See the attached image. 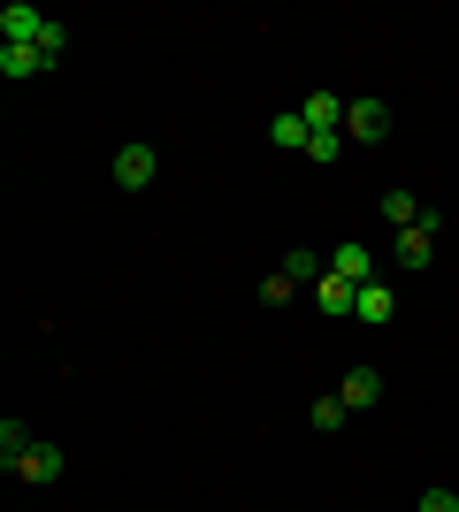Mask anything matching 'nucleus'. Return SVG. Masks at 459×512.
<instances>
[{
  "instance_id": "f257e3e1",
  "label": "nucleus",
  "mask_w": 459,
  "mask_h": 512,
  "mask_svg": "<svg viewBox=\"0 0 459 512\" xmlns=\"http://www.w3.org/2000/svg\"><path fill=\"white\" fill-rule=\"evenodd\" d=\"M306 146H345V92H306Z\"/></svg>"
},
{
  "instance_id": "f03ea898",
  "label": "nucleus",
  "mask_w": 459,
  "mask_h": 512,
  "mask_svg": "<svg viewBox=\"0 0 459 512\" xmlns=\"http://www.w3.org/2000/svg\"><path fill=\"white\" fill-rule=\"evenodd\" d=\"M437 237H444V207H421L414 230H398V260H406V268H429V260H437Z\"/></svg>"
},
{
  "instance_id": "7ed1b4c3",
  "label": "nucleus",
  "mask_w": 459,
  "mask_h": 512,
  "mask_svg": "<svg viewBox=\"0 0 459 512\" xmlns=\"http://www.w3.org/2000/svg\"><path fill=\"white\" fill-rule=\"evenodd\" d=\"M345 138H352V146H375V138H391V107L368 100V92H360V100H345Z\"/></svg>"
},
{
  "instance_id": "20e7f679",
  "label": "nucleus",
  "mask_w": 459,
  "mask_h": 512,
  "mask_svg": "<svg viewBox=\"0 0 459 512\" xmlns=\"http://www.w3.org/2000/svg\"><path fill=\"white\" fill-rule=\"evenodd\" d=\"M46 23H54V16H39L31 0H8V8H0V46H39Z\"/></svg>"
},
{
  "instance_id": "39448f33",
  "label": "nucleus",
  "mask_w": 459,
  "mask_h": 512,
  "mask_svg": "<svg viewBox=\"0 0 459 512\" xmlns=\"http://www.w3.org/2000/svg\"><path fill=\"white\" fill-rule=\"evenodd\" d=\"M153 176H161V153L153 146H115V184L123 192H146Z\"/></svg>"
},
{
  "instance_id": "423d86ee",
  "label": "nucleus",
  "mask_w": 459,
  "mask_h": 512,
  "mask_svg": "<svg viewBox=\"0 0 459 512\" xmlns=\"http://www.w3.org/2000/svg\"><path fill=\"white\" fill-rule=\"evenodd\" d=\"M329 276H345L352 291H368V283H375V253L360 245V237H345V245L329 253Z\"/></svg>"
},
{
  "instance_id": "0eeeda50",
  "label": "nucleus",
  "mask_w": 459,
  "mask_h": 512,
  "mask_svg": "<svg viewBox=\"0 0 459 512\" xmlns=\"http://www.w3.org/2000/svg\"><path fill=\"white\" fill-rule=\"evenodd\" d=\"M62 467H69L62 444H31V451H23V467H16V482H39V490H46V482H62Z\"/></svg>"
},
{
  "instance_id": "6e6552de",
  "label": "nucleus",
  "mask_w": 459,
  "mask_h": 512,
  "mask_svg": "<svg viewBox=\"0 0 459 512\" xmlns=\"http://www.w3.org/2000/svg\"><path fill=\"white\" fill-rule=\"evenodd\" d=\"M46 69H54V62H46L39 46H0V77H8V85H23V77H46Z\"/></svg>"
},
{
  "instance_id": "1a4fd4ad",
  "label": "nucleus",
  "mask_w": 459,
  "mask_h": 512,
  "mask_svg": "<svg viewBox=\"0 0 459 512\" xmlns=\"http://www.w3.org/2000/svg\"><path fill=\"white\" fill-rule=\"evenodd\" d=\"M276 268H284V276H291V283H299V291H314V283H322V276H329V260H322V253H306V245H291V253H284V260H276Z\"/></svg>"
},
{
  "instance_id": "9d476101",
  "label": "nucleus",
  "mask_w": 459,
  "mask_h": 512,
  "mask_svg": "<svg viewBox=\"0 0 459 512\" xmlns=\"http://www.w3.org/2000/svg\"><path fill=\"white\" fill-rule=\"evenodd\" d=\"M314 306H322V314H329V321H345V314H352V306H360V291H352V283H345V276H322V283H314Z\"/></svg>"
},
{
  "instance_id": "9b49d317",
  "label": "nucleus",
  "mask_w": 459,
  "mask_h": 512,
  "mask_svg": "<svg viewBox=\"0 0 459 512\" xmlns=\"http://www.w3.org/2000/svg\"><path fill=\"white\" fill-rule=\"evenodd\" d=\"M39 444V436H31V428L16 421V413H8V421H0V474H16L23 467V451Z\"/></svg>"
},
{
  "instance_id": "f8f14e48",
  "label": "nucleus",
  "mask_w": 459,
  "mask_h": 512,
  "mask_svg": "<svg viewBox=\"0 0 459 512\" xmlns=\"http://www.w3.org/2000/svg\"><path fill=\"white\" fill-rule=\"evenodd\" d=\"M337 398H345L352 413H360V406H375V398H383V375H375V367H352L345 383H337Z\"/></svg>"
},
{
  "instance_id": "ddd939ff",
  "label": "nucleus",
  "mask_w": 459,
  "mask_h": 512,
  "mask_svg": "<svg viewBox=\"0 0 459 512\" xmlns=\"http://www.w3.org/2000/svg\"><path fill=\"white\" fill-rule=\"evenodd\" d=\"M352 314H360V321H375V329H383V321L398 314V299H391V291H383V283H368V291H360V306H352Z\"/></svg>"
},
{
  "instance_id": "4468645a",
  "label": "nucleus",
  "mask_w": 459,
  "mask_h": 512,
  "mask_svg": "<svg viewBox=\"0 0 459 512\" xmlns=\"http://www.w3.org/2000/svg\"><path fill=\"white\" fill-rule=\"evenodd\" d=\"M268 138H276V146H291V153H306V115H299V107H284V115L268 123Z\"/></svg>"
},
{
  "instance_id": "2eb2a0df",
  "label": "nucleus",
  "mask_w": 459,
  "mask_h": 512,
  "mask_svg": "<svg viewBox=\"0 0 459 512\" xmlns=\"http://www.w3.org/2000/svg\"><path fill=\"white\" fill-rule=\"evenodd\" d=\"M383 222L414 230V222H421V199H414V192H383Z\"/></svg>"
},
{
  "instance_id": "dca6fc26",
  "label": "nucleus",
  "mask_w": 459,
  "mask_h": 512,
  "mask_svg": "<svg viewBox=\"0 0 459 512\" xmlns=\"http://www.w3.org/2000/svg\"><path fill=\"white\" fill-rule=\"evenodd\" d=\"M291 299H299V283H291L284 268H268L261 276V306H291Z\"/></svg>"
},
{
  "instance_id": "f3484780",
  "label": "nucleus",
  "mask_w": 459,
  "mask_h": 512,
  "mask_svg": "<svg viewBox=\"0 0 459 512\" xmlns=\"http://www.w3.org/2000/svg\"><path fill=\"white\" fill-rule=\"evenodd\" d=\"M345 398H314V413H306V421H314V428H322V436H329V428H345Z\"/></svg>"
},
{
  "instance_id": "a211bd4d",
  "label": "nucleus",
  "mask_w": 459,
  "mask_h": 512,
  "mask_svg": "<svg viewBox=\"0 0 459 512\" xmlns=\"http://www.w3.org/2000/svg\"><path fill=\"white\" fill-rule=\"evenodd\" d=\"M39 54H46V62H54V69H62V54H69V31H62V23H46V39H39Z\"/></svg>"
},
{
  "instance_id": "6ab92c4d",
  "label": "nucleus",
  "mask_w": 459,
  "mask_h": 512,
  "mask_svg": "<svg viewBox=\"0 0 459 512\" xmlns=\"http://www.w3.org/2000/svg\"><path fill=\"white\" fill-rule=\"evenodd\" d=\"M414 512H459V497H452V490H421Z\"/></svg>"
}]
</instances>
